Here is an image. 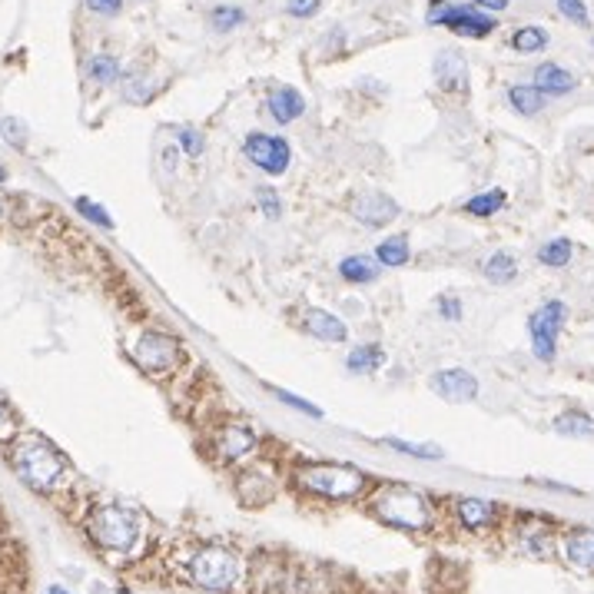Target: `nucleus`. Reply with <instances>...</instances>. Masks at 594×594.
I'll list each match as a JSON object with an SVG mask.
<instances>
[{"mask_svg":"<svg viewBox=\"0 0 594 594\" xmlns=\"http://www.w3.org/2000/svg\"><path fill=\"white\" fill-rule=\"evenodd\" d=\"M439 309H441V316L449 319V322L461 319V302H459L455 296H441V299H439Z\"/></svg>","mask_w":594,"mask_h":594,"instance_id":"a19ab883","label":"nucleus"},{"mask_svg":"<svg viewBox=\"0 0 594 594\" xmlns=\"http://www.w3.org/2000/svg\"><path fill=\"white\" fill-rule=\"evenodd\" d=\"M17 435V422H14V415H11V409L0 402V441H7V439H14Z\"/></svg>","mask_w":594,"mask_h":594,"instance_id":"ea45409f","label":"nucleus"},{"mask_svg":"<svg viewBox=\"0 0 594 594\" xmlns=\"http://www.w3.org/2000/svg\"><path fill=\"white\" fill-rule=\"evenodd\" d=\"M382 362H385V352H382V346H356L346 356V366L352 372H376Z\"/></svg>","mask_w":594,"mask_h":594,"instance_id":"4be33fe9","label":"nucleus"},{"mask_svg":"<svg viewBox=\"0 0 594 594\" xmlns=\"http://www.w3.org/2000/svg\"><path fill=\"white\" fill-rule=\"evenodd\" d=\"M435 83L445 93H469V63L459 51H441L435 57Z\"/></svg>","mask_w":594,"mask_h":594,"instance_id":"9b49d317","label":"nucleus"},{"mask_svg":"<svg viewBox=\"0 0 594 594\" xmlns=\"http://www.w3.org/2000/svg\"><path fill=\"white\" fill-rule=\"evenodd\" d=\"M554 432L558 435H574V439H591L594 435V419L584 412H564L554 419Z\"/></svg>","mask_w":594,"mask_h":594,"instance_id":"6ab92c4d","label":"nucleus"},{"mask_svg":"<svg viewBox=\"0 0 594 594\" xmlns=\"http://www.w3.org/2000/svg\"><path fill=\"white\" fill-rule=\"evenodd\" d=\"M352 213H356V219L366 226H389L392 219L399 216V203L389 200L385 193H379V190H369V193L356 196Z\"/></svg>","mask_w":594,"mask_h":594,"instance_id":"9d476101","label":"nucleus"},{"mask_svg":"<svg viewBox=\"0 0 594 594\" xmlns=\"http://www.w3.org/2000/svg\"><path fill=\"white\" fill-rule=\"evenodd\" d=\"M425 23L432 27H449L451 33H461V37H471V41H482L498 27L495 17H488L485 11H478L475 4H449V0H432L429 11H425Z\"/></svg>","mask_w":594,"mask_h":594,"instance_id":"7ed1b4c3","label":"nucleus"},{"mask_svg":"<svg viewBox=\"0 0 594 594\" xmlns=\"http://www.w3.org/2000/svg\"><path fill=\"white\" fill-rule=\"evenodd\" d=\"M376 259H379L382 266H405L409 263V239L405 236H392V239H385L379 249H376Z\"/></svg>","mask_w":594,"mask_h":594,"instance_id":"5701e85b","label":"nucleus"},{"mask_svg":"<svg viewBox=\"0 0 594 594\" xmlns=\"http://www.w3.org/2000/svg\"><path fill=\"white\" fill-rule=\"evenodd\" d=\"M14 469L31 488L47 492V488H53L63 478L67 465H63V459L57 455L53 445H47L43 439H27L14 451Z\"/></svg>","mask_w":594,"mask_h":594,"instance_id":"f03ea898","label":"nucleus"},{"mask_svg":"<svg viewBox=\"0 0 594 594\" xmlns=\"http://www.w3.org/2000/svg\"><path fill=\"white\" fill-rule=\"evenodd\" d=\"M385 445L402 455H412V459H441L439 449H432V445H412V441H399V439H385Z\"/></svg>","mask_w":594,"mask_h":594,"instance_id":"7c9ffc66","label":"nucleus"},{"mask_svg":"<svg viewBox=\"0 0 594 594\" xmlns=\"http://www.w3.org/2000/svg\"><path fill=\"white\" fill-rule=\"evenodd\" d=\"M134 356L146 372L163 376L176 359V342L170 336H163V332H144L134 348Z\"/></svg>","mask_w":594,"mask_h":594,"instance_id":"1a4fd4ad","label":"nucleus"},{"mask_svg":"<svg viewBox=\"0 0 594 594\" xmlns=\"http://www.w3.org/2000/svg\"><path fill=\"white\" fill-rule=\"evenodd\" d=\"M538 259L552 269L568 266V259H571V243H568V239H552V243H544V246L538 249Z\"/></svg>","mask_w":594,"mask_h":594,"instance_id":"bb28decb","label":"nucleus"},{"mask_svg":"<svg viewBox=\"0 0 594 594\" xmlns=\"http://www.w3.org/2000/svg\"><path fill=\"white\" fill-rule=\"evenodd\" d=\"M87 7L93 14H100V17H116L124 11V0H87Z\"/></svg>","mask_w":594,"mask_h":594,"instance_id":"58836bf2","label":"nucleus"},{"mask_svg":"<svg viewBox=\"0 0 594 594\" xmlns=\"http://www.w3.org/2000/svg\"><path fill=\"white\" fill-rule=\"evenodd\" d=\"M432 389L449 402H471L478 395V379L465 369H441L439 376L432 379Z\"/></svg>","mask_w":594,"mask_h":594,"instance_id":"f8f14e48","label":"nucleus"},{"mask_svg":"<svg viewBox=\"0 0 594 594\" xmlns=\"http://www.w3.org/2000/svg\"><path fill=\"white\" fill-rule=\"evenodd\" d=\"M544 43H548V33H544L542 27H534V23L522 27V31H515V37H512V47L518 53H538Z\"/></svg>","mask_w":594,"mask_h":594,"instance_id":"a878e982","label":"nucleus"},{"mask_svg":"<svg viewBox=\"0 0 594 594\" xmlns=\"http://www.w3.org/2000/svg\"><path fill=\"white\" fill-rule=\"evenodd\" d=\"M246 23V11L243 7H213L209 11V27L213 31H219V33H229V31H236V27H243Z\"/></svg>","mask_w":594,"mask_h":594,"instance_id":"393cba45","label":"nucleus"},{"mask_svg":"<svg viewBox=\"0 0 594 594\" xmlns=\"http://www.w3.org/2000/svg\"><path fill=\"white\" fill-rule=\"evenodd\" d=\"M4 180H7V170H4V166H0V183H4Z\"/></svg>","mask_w":594,"mask_h":594,"instance_id":"c03bdc74","label":"nucleus"},{"mask_svg":"<svg viewBox=\"0 0 594 594\" xmlns=\"http://www.w3.org/2000/svg\"><path fill=\"white\" fill-rule=\"evenodd\" d=\"M558 11L571 23H578V27H588V7H584V0H558Z\"/></svg>","mask_w":594,"mask_h":594,"instance_id":"72a5a7b5","label":"nucleus"},{"mask_svg":"<svg viewBox=\"0 0 594 594\" xmlns=\"http://www.w3.org/2000/svg\"><path fill=\"white\" fill-rule=\"evenodd\" d=\"M256 203L263 206V213L269 216V219H279L283 216V203H279V196L269 190V186H259L256 190Z\"/></svg>","mask_w":594,"mask_h":594,"instance_id":"f704fd0d","label":"nucleus"},{"mask_svg":"<svg viewBox=\"0 0 594 594\" xmlns=\"http://www.w3.org/2000/svg\"><path fill=\"white\" fill-rule=\"evenodd\" d=\"M372 508H376V515H379L385 524H392V528L422 532V528H429L432 524L429 502H425L419 492L402 488V485H385V488L372 498Z\"/></svg>","mask_w":594,"mask_h":594,"instance_id":"f257e3e1","label":"nucleus"},{"mask_svg":"<svg viewBox=\"0 0 594 594\" xmlns=\"http://www.w3.org/2000/svg\"><path fill=\"white\" fill-rule=\"evenodd\" d=\"M253 445H256V435H253V429L239 425V422L226 425L223 435H219V455H223V461L243 459L246 451H253Z\"/></svg>","mask_w":594,"mask_h":594,"instance_id":"2eb2a0df","label":"nucleus"},{"mask_svg":"<svg viewBox=\"0 0 594 594\" xmlns=\"http://www.w3.org/2000/svg\"><path fill=\"white\" fill-rule=\"evenodd\" d=\"M90 73H93V80L113 83L120 77V63H116V57H110V53H97L90 60Z\"/></svg>","mask_w":594,"mask_h":594,"instance_id":"c85d7f7f","label":"nucleus"},{"mask_svg":"<svg viewBox=\"0 0 594 594\" xmlns=\"http://www.w3.org/2000/svg\"><path fill=\"white\" fill-rule=\"evenodd\" d=\"M564 558H568L574 568L594 571V528L568 534V538H564Z\"/></svg>","mask_w":594,"mask_h":594,"instance_id":"dca6fc26","label":"nucleus"},{"mask_svg":"<svg viewBox=\"0 0 594 594\" xmlns=\"http://www.w3.org/2000/svg\"><path fill=\"white\" fill-rule=\"evenodd\" d=\"M176 136H180V144H183L186 156H193V160H196V156L203 153V146H206L203 144V134H196V130H180Z\"/></svg>","mask_w":594,"mask_h":594,"instance_id":"e433bc0d","label":"nucleus"},{"mask_svg":"<svg viewBox=\"0 0 594 594\" xmlns=\"http://www.w3.org/2000/svg\"><path fill=\"white\" fill-rule=\"evenodd\" d=\"M0 213H4V203H0Z\"/></svg>","mask_w":594,"mask_h":594,"instance_id":"49530a36","label":"nucleus"},{"mask_svg":"<svg viewBox=\"0 0 594 594\" xmlns=\"http://www.w3.org/2000/svg\"><path fill=\"white\" fill-rule=\"evenodd\" d=\"M77 209H80L87 219H93L97 226H103V229H113V219L107 216V209H103L100 203H93V200H87V196H80L77 200Z\"/></svg>","mask_w":594,"mask_h":594,"instance_id":"473e14b6","label":"nucleus"},{"mask_svg":"<svg viewBox=\"0 0 594 594\" xmlns=\"http://www.w3.org/2000/svg\"><path fill=\"white\" fill-rule=\"evenodd\" d=\"M339 273H342L346 283H372V279L379 276V266L369 256H348L339 263Z\"/></svg>","mask_w":594,"mask_h":594,"instance_id":"412c9836","label":"nucleus"},{"mask_svg":"<svg viewBox=\"0 0 594 594\" xmlns=\"http://www.w3.org/2000/svg\"><path fill=\"white\" fill-rule=\"evenodd\" d=\"M302 110H306V100L296 87H276V93L269 97V113L276 124H292L302 116Z\"/></svg>","mask_w":594,"mask_h":594,"instance_id":"4468645a","label":"nucleus"},{"mask_svg":"<svg viewBox=\"0 0 594 594\" xmlns=\"http://www.w3.org/2000/svg\"><path fill=\"white\" fill-rule=\"evenodd\" d=\"M47 594H70V591H67V588H60V584H53V588H51Z\"/></svg>","mask_w":594,"mask_h":594,"instance_id":"37998d69","label":"nucleus"},{"mask_svg":"<svg viewBox=\"0 0 594 594\" xmlns=\"http://www.w3.org/2000/svg\"><path fill=\"white\" fill-rule=\"evenodd\" d=\"M508 103H512L515 113L534 116V113L544 107V93L538 90V87H512V90H508Z\"/></svg>","mask_w":594,"mask_h":594,"instance_id":"aec40b11","label":"nucleus"},{"mask_svg":"<svg viewBox=\"0 0 594 594\" xmlns=\"http://www.w3.org/2000/svg\"><path fill=\"white\" fill-rule=\"evenodd\" d=\"M276 399L286 402V405H292V409H299V412H306V415H312V419H322V409H319V405H312V402H306V399H299V395H292V392L276 389Z\"/></svg>","mask_w":594,"mask_h":594,"instance_id":"c9c22d12","label":"nucleus"},{"mask_svg":"<svg viewBox=\"0 0 594 594\" xmlns=\"http://www.w3.org/2000/svg\"><path fill=\"white\" fill-rule=\"evenodd\" d=\"M90 534L93 542L110 548V552H130L136 544V538H140V524H136L134 512H126L120 505H103L93 515Z\"/></svg>","mask_w":594,"mask_h":594,"instance_id":"39448f33","label":"nucleus"},{"mask_svg":"<svg viewBox=\"0 0 594 594\" xmlns=\"http://www.w3.org/2000/svg\"><path fill=\"white\" fill-rule=\"evenodd\" d=\"M534 87H538L542 93L562 97V93L574 90L578 80H574V73H568L564 67H558V63H542V67L534 70Z\"/></svg>","mask_w":594,"mask_h":594,"instance_id":"f3484780","label":"nucleus"},{"mask_svg":"<svg viewBox=\"0 0 594 594\" xmlns=\"http://www.w3.org/2000/svg\"><path fill=\"white\" fill-rule=\"evenodd\" d=\"M124 97L130 103H146L150 97H153V83L136 73V77H130V80L124 83Z\"/></svg>","mask_w":594,"mask_h":594,"instance_id":"c756f323","label":"nucleus"},{"mask_svg":"<svg viewBox=\"0 0 594 594\" xmlns=\"http://www.w3.org/2000/svg\"><path fill=\"white\" fill-rule=\"evenodd\" d=\"M515 273H518V259L512 253H495L488 263H485V276L492 279V283H512Z\"/></svg>","mask_w":594,"mask_h":594,"instance_id":"b1692460","label":"nucleus"},{"mask_svg":"<svg viewBox=\"0 0 594 594\" xmlns=\"http://www.w3.org/2000/svg\"><path fill=\"white\" fill-rule=\"evenodd\" d=\"M190 578H193V584L206 588V591H226L239 578V564H236V558L229 552L209 544V548H200L190 558Z\"/></svg>","mask_w":594,"mask_h":594,"instance_id":"423d86ee","label":"nucleus"},{"mask_svg":"<svg viewBox=\"0 0 594 594\" xmlns=\"http://www.w3.org/2000/svg\"><path fill=\"white\" fill-rule=\"evenodd\" d=\"M302 329H306L309 336L322 339V342H346L348 336L346 322L339 316H332V312H326V309H306L302 312Z\"/></svg>","mask_w":594,"mask_h":594,"instance_id":"ddd939ff","label":"nucleus"},{"mask_svg":"<svg viewBox=\"0 0 594 594\" xmlns=\"http://www.w3.org/2000/svg\"><path fill=\"white\" fill-rule=\"evenodd\" d=\"M0 136L21 150V146L27 144V126H23L21 120H14V116H4V120H0Z\"/></svg>","mask_w":594,"mask_h":594,"instance_id":"2f4dec72","label":"nucleus"},{"mask_svg":"<svg viewBox=\"0 0 594 594\" xmlns=\"http://www.w3.org/2000/svg\"><path fill=\"white\" fill-rule=\"evenodd\" d=\"M319 7H322V0H289L286 4V11L292 17H312V14H319Z\"/></svg>","mask_w":594,"mask_h":594,"instance_id":"4c0bfd02","label":"nucleus"},{"mask_svg":"<svg viewBox=\"0 0 594 594\" xmlns=\"http://www.w3.org/2000/svg\"><path fill=\"white\" fill-rule=\"evenodd\" d=\"M568 319V306L562 299H548L532 319H528V332H532V348L542 362H552L558 356V336Z\"/></svg>","mask_w":594,"mask_h":594,"instance_id":"0eeeda50","label":"nucleus"},{"mask_svg":"<svg viewBox=\"0 0 594 594\" xmlns=\"http://www.w3.org/2000/svg\"><path fill=\"white\" fill-rule=\"evenodd\" d=\"M471 4H475L478 11H495V14L508 7V0H471Z\"/></svg>","mask_w":594,"mask_h":594,"instance_id":"79ce46f5","label":"nucleus"},{"mask_svg":"<svg viewBox=\"0 0 594 594\" xmlns=\"http://www.w3.org/2000/svg\"><path fill=\"white\" fill-rule=\"evenodd\" d=\"M116 594H130V591H116Z\"/></svg>","mask_w":594,"mask_h":594,"instance_id":"a18cd8bd","label":"nucleus"},{"mask_svg":"<svg viewBox=\"0 0 594 594\" xmlns=\"http://www.w3.org/2000/svg\"><path fill=\"white\" fill-rule=\"evenodd\" d=\"M299 485L326 498H356L366 488V475L348 465H309L299 471Z\"/></svg>","mask_w":594,"mask_h":594,"instance_id":"20e7f679","label":"nucleus"},{"mask_svg":"<svg viewBox=\"0 0 594 594\" xmlns=\"http://www.w3.org/2000/svg\"><path fill=\"white\" fill-rule=\"evenodd\" d=\"M455 512H459V518H461L465 528H471V532H482V528L492 524L495 505L482 502V498H459V502H455Z\"/></svg>","mask_w":594,"mask_h":594,"instance_id":"a211bd4d","label":"nucleus"},{"mask_svg":"<svg viewBox=\"0 0 594 594\" xmlns=\"http://www.w3.org/2000/svg\"><path fill=\"white\" fill-rule=\"evenodd\" d=\"M505 206V193L502 190H495V193H478L471 196L469 203H465V213L471 216H495L498 209Z\"/></svg>","mask_w":594,"mask_h":594,"instance_id":"cd10ccee","label":"nucleus"},{"mask_svg":"<svg viewBox=\"0 0 594 594\" xmlns=\"http://www.w3.org/2000/svg\"><path fill=\"white\" fill-rule=\"evenodd\" d=\"M243 150H246L249 163L259 166L263 173L269 176H283L289 170V160H292V150L283 136H269V134H249L243 140Z\"/></svg>","mask_w":594,"mask_h":594,"instance_id":"6e6552de","label":"nucleus"}]
</instances>
